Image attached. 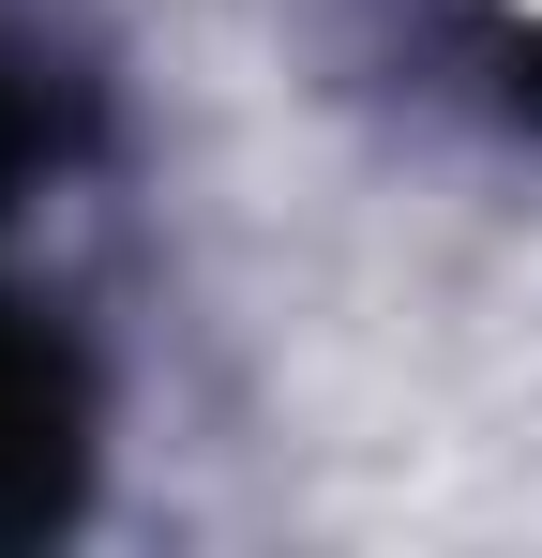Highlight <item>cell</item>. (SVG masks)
<instances>
[{
    "label": "cell",
    "instance_id": "obj_1",
    "mask_svg": "<svg viewBox=\"0 0 542 558\" xmlns=\"http://www.w3.org/2000/svg\"><path fill=\"white\" fill-rule=\"evenodd\" d=\"M76 498H90V363L30 302H0V544L76 529Z\"/></svg>",
    "mask_w": 542,
    "mask_h": 558
},
{
    "label": "cell",
    "instance_id": "obj_2",
    "mask_svg": "<svg viewBox=\"0 0 542 558\" xmlns=\"http://www.w3.org/2000/svg\"><path fill=\"white\" fill-rule=\"evenodd\" d=\"M61 151H76V92H61L46 61H0V196L46 182Z\"/></svg>",
    "mask_w": 542,
    "mask_h": 558
},
{
    "label": "cell",
    "instance_id": "obj_3",
    "mask_svg": "<svg viewBox=\"0 0 542 558\" xmlns=\"http://www.w3.org/2000/svg\"><path fill=\"white\" fill-rule=\"evenodd\" d=\"M513 106H528V121H542V31H528V61H513Z\"/></svg>",
    "mask_w": 542,
    "mask_h": 558
}]
</instances>
